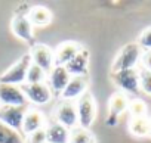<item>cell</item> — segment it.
<instances>
[{
  "label": "cell",
  "mask_w": 151,
  "mask_h": 143,
  "mask_svg": "<svg viewBox=\"0 0 151 143\" xmlns=\"http://www.w3.org/2000/svg\"><path fill=\"white\" fill-rule=\"evenodd\" d=\"M141 62H142V68H144V69L151 71V50H145V52L142 53Z\"/></svg>",
  "instance_id": "4316f807"
},
{
  "label": "cell",
  "mask_w": 151,
  "mask_h": 143,
  "mask_svg": "<svg viewBox=\"0 0 151 143\" xmlns=\"http://www.w3.org/2000/svg\"><path fill=\"white\" fill-rule=\"evenodd\" d=\"M127 111H129V114H130V118H142V117H147V105H145V102L141 100V99H133V100H130Z\"/></svg>",
  "instance_id": "603a6c76"
},
{
  "label": "cell",
  "mask_w": 151,
  "mask_h": 143,
  "mask_svg": "<svg viewBox=\"0 0 151 143\" xmlns=\"http://www.w3.org/2000/svg\"><path fill=\"white\" fill-rule=\"evenodd\" d=\"M24 143H47L46 142V128L37 130V131L25 136Z\"/></svg>",
  "instance_id": "484cf974"
},
{
  "label": "cell",
  "mask_w": 151,
  "mask_h": 143,
  "mask_svg": "<svg viewBox=\"0 0 151 143\" xmlns=\"http://www.w3.org/2000/svg\"><path fill=\"white\" fill-rule=\"evenodd\" d=\"M46 71H43L40 66L31 63L30 68H28V73H27V78H25V83L28 84H39V83H45L46 80Z\"/></svg>",
  "instance_id": "7402d4cb"
},
{
  "label": "cell",
  "mask_w": 151,
  "mask_h": 143,
  "mask_svg": "<svg viewBox=\"0 0 151 143\" xmlns=\"http://www.w3.org/2000/svg\"><path fill=\"white\" fill-rule=\"evenodd\" d=\"M148 136L151 137V118H150V133H148Z\"/></svg>",
  "instance_id": "83f0119b"
},
{
  "label": "cell",
  "mask_w": 151,
  "mask_h": 143,
  "mask_svg": "<svg viewBox=\"0 0 151 143\" xmlns=\"http://www.w3.org/2000/svg\"><path fill=\"white\" fill-rule=\"evenodd\" d=\"M47 74H49V77H47V80H49L47 86L50 87L52 93H55V95L59 96L62 93V90L65 89V86L68 84L71 75L68 74V71L65 69V66H56V65L49 71Z\"/></svg>",
  "instance_id": "2e32d148"
},
{
  "label": "cell",
  "mask_w": 151,
  "mask_h": 143,
  "mask_svg": "<svg viewBox=\"0 0 151 143\" xmlns=\"http://www.w3.org/2000/svg\"><path fill=\"white\" fill-rule=\"evenodd\" d=\"M82 50V46L76 41H64L53 50V62L56 66H65L76 55Z\"/></svg>",
  "instance_id": "9a60e30c"
},
{
  "label": "cell",
  "mask_w": 151,
  "mask_h": 143,
  "mask_svg": "<svg viewBox=\"0 0 151 143\" xmlns=\"http://www.w3.org/2000/svg\"><path fill=\"white\" fill-rule=\"evenodd\" d=\"M142 49L138 43H127L124 44L116 55L113 65H111V73L117 71H124V69H132L136 68L138 62H141L142 58Z\"/></svg>",
  "instance_id": "7a4b0ae2"
},
{
  "label": "cell",
  "mask_w": 151,
  "mask_h": 143,
  "mask_svg": "<svg viewBox=\"0 0 151 143\" xmlns=\"http://www.w3.org/2000/svg\"><path fill=\"white\" fill-rule=\"evenodd\" d=\"M25 137L21 131H17L0 122V143H24Z\"/></svg>",
  "instance_id": "ffe728a7"
},
{
  "label": "cell",
  "mask_w": 151,
  "mask_h": 143,
  "mask_svg": "<svg viewBox=\"0 0 151 143\" xmlns=\"http://www.w3.org/2000/svg\"><path fill=\"white\" fill-rule=\"evenodd\" d=\"M89 59H91L89 50L82 47V50L65 65V69L68 71V74L71 77H88V73H89Z\"/></svg>",
  "instance_id": "7c38bea8"
},
{
  "label": "cell",
  "mask_w": 151,
  "mask_h": 143,
  "mask_svg": "<svg viewBox=\"0 0 151 143\" xmlns=\"http://www.w3.org/2000/svg\"><path fill=\"white\" fill-rule=\"evenodd\" d=\"M129 103H130V100H129V96L126 93H123L120 90L113 93L110 100H108V114L105 118V124L108 127H116L120 115L124 111H127Z\"/></svg>",
  "instance_id": "8992f818"
},
{
  "label": "cell",
  "mask_w": 151,
  "mask_h": 143,
  "mask_svg": "<svg viewBox=\"0 0 151 143\" xmlns=\"http://www.w3.org/2000/svg\"><path fill=\"white\" fill-rule=\"evenodd\" d=\"M91 143H96V142H95V140H93V142H91Z\"/></svg>",
  "instance_id": "f1b7e54d"
},
{
  "label": "cell",
  "mask_w": 151,
  "mask_h": 143,
  "mask_svg": "<svg viewBox=\"0 0 151 143\" xmlns=\"http://www.w3.org/2000/svg\"><path fill=\"white\" fill-rule=\"evenodd\" d=\"M46 142L47 143H70V130L55 121L49 127H46Z\"/></svg>",
  "instance_id": "ac0fdd59"
},
{
  "label": "cell",
  "mask_w": 151,
  "mask_h": 143,
  "mask_svg": "<svg viewBox=\"0 0 151 143\" xmlns=\"http://www.w3.org/2000/svg\"><path fill=\"white\" fill-rule=\"evenodd\" d=\"M129 131L136 137H145L150 133V118H130L129 121Z\"/></svg>",
  "instance_id": "d6986e66"
},
{
  "label": "cell",
  "mask_w": 151,
  "mask_h": 143,
  "mask_svg": "<svg viewBox=\"0 0 151 143\" xmlns=\"http://www.w3.org/2000/svg\"><path fill=\"white\" fill-rule=\"evenodd\" d=\"M25 111H27L25 106L0 105V122L14 128V130H17V131H21Z\"/></svg>",
  "instance_id": "30bf717a"
},
{
  "label": "cell",
  "mask_w": 151,
  "mask_h": 143,
  "mask_svg": "<svg viewBox=\"0 0 151 143\" xmlns=\"http://www.w3.org/2000/svg\"><path fill=\"white\" fill-rule=\"evenodd\" d=\"M28 9H30L28 5H21L15 11L14 18L11 21V31L14 33V36L17 38L33 46V44H36V37H34V27L27 16Z\"/></svg>",
  "instance_id": "6da1fadb"
},
{
  "label": "cell",
  "mask_w": 151,
  "mask_h": 143,
  "mask_svg": "<svg viewBox=\"0 0 151 143\" xmlns=\"http://www.w3.org/2000/svg\"><path fill=\"white\" fill-rule=\"evenodd\" d=\"M55 120L56 122L62 124L68 130L79 125V115L76 102L71 100H61L55 108Z\"/></svg>",
  "instance_id": "52a82bcc"
},
{
  "label": "cell",
  "mask_w": 151,
  "mask_h": 143,
  "mask_svg": "<svg viewBox=\"0 0 151 143\" xmlns=\"http://www.w3.org/2000/svg\"><path fill=\"white\" fill-rule=\"evenodd\" d=\"M136 43L141 46L142 50H151V27H147L145 30H142Z\"/></svg>",
  "instance_id": "d4e9b609"
},
{
  "label": "cell",
  "mask_w": 151,
  "mask_h": 143,
  "mask_svg": "<svg viewBox=\"0 0 151 143\" xmlns=\"http://www.w3.org/2000/svg\"><path fill=\"white\" fill-rule=\"evenodd\" d=\"M77 106V115H79V125L83 128L91 130L92 124L96 120V102L93 95L88 90L83 96H80L76 102Z\"/></svg>",
  "instance_id": "5b68a950"
},
{
  "label": "cell",
  "mask_w": 151,
  "mask_h": 143,
  "mask_svg": "<svg viewBox=\"0 0 151 143\" xmlns=\"http://www.w3.org/2000/svg\"><path fill=\"white\" fill-rule=\"evenodd\" d=\"M93 140H95V137H93L92 131L88 128L77 125L70 130V143H91Z\"/></svg>",
  "instance_id": "44dd1931"
},
{
  "label": "cell",
  "mask_w": 151,
  "mask_h": 143,
  "mask_svg": "<svg viewBox=\"0 0 151 143\" xmlns=\"http://www.w3.org/2000/svg\"><path fill=\"white\" fill-rule=\"evenodd\" d=\"M88 92V77H71L59 97L62 100H77Z\"/></svg>",
  "instance_id": "5bb4252c"
},
{
  "label": "cell",
  "mask_w": 151,
  "mask_h": 143,
  "mask_svg": "<svg viewBox=\"0 0 151 143\" xmlns=\"http://www.w3.org/2000/svg\"><path fill=\"white\" fill-rule=\"evenodd\" d=\"M139 86L144 93L151 95V71H147L144 68L139 69Z\"/></svg>",
  "instance_id": "cb8c5ba5"
},
{
  "label": "cell",
  "mask_w": 151,
  "mask_h": 143,
  "mask_svg": "<svg viewBox=\"0 0 151 143\" xmlns=\"http://www.w3.org/2000/svg\"><path fill=\"white\" fill-rule=\"evenodd\" d=\"M27 16H28L30 22L33 24V27H46L53 19V15H52L50 9L43 6V5L30 6V9L27 12Z\"/></svg>",
  "instance_id": "e0dca14e"
},
{
  "label": "cell",
  "mask_w": 151,
  "mask_h": 143,
  "mask_svg": "<svg viewBox=\"0 0 151 143\" xmlns=\"http://www.w3.org/2000/svg\"><path fill=\"white\" fill-rule=\"evenodd\" d=\"M31 56L30 53L22 55L15 63H12L5 73L0 75V83L5 84H14V86H22L27 78L28 68L31 65Z\"/></svg>",
  "instance_id": "3957f363"
},
{
  "label": "cell",
  "mask_w": 151,
  "mask_h": 143,
  "mask_svg": "<svg viewBox=\"0 0 151 143\" xmlns=\"http://www.w3.org/2000/svg\"><path fill=\"white\" fill-rule=\"evenodd\" d=\"M27 99L19 86L0 83V105L9 106H25Z\"/></svg>",
  "instance_id": "8fae6325"
},
{
  "label": "cell",
  "mask_w": 151,
  "mask_h": 143,
  "mask_svg": "<svg viewBox=\"0 0 151 143\" xmlns=\"http://www.w3.org/2000/svg\"><path fill=\"white\" fill-rule=\"evenodd\" d=\"M30 56L31 62L37 66H40L43 71L49 73V71L55 66L53 62V50L43 43H36L30 47Z\"/></svg>",
  "instance_id": "9c48e42d"
},
{
  "label": "cell",
  "mask_w": 151,
  "mask_h": 143,
  "mask_svg": "<svg viewBox=\"0 0 151 143\" xmlns=\"http://www.w3.org/2000/svg\"><path fill=\"white\" fill-rule=\"evenodd\" d=\"M25 99L30 100L34 105H46L50 102L52 99V90L47 86V83H39V84H28L24 83L22 86H19Z\"/></svg>",
  "instance_id": "ba28073f"
},
{
  "label": "cell",
  "mask_w": 151,
  "mask_h": 143,
  "mask_svg": "<svg viewBox=\"0 0 151 143\" xmlns=\"http://www.w3.org/2000/svg\"><path fill=\"white\" fill-rule=\"evenodd\" d=\"M42 128H46V117L45 114L40 111V109H27L25 111V115H24V120H22V128H21V133L28 136L37 130H42Z\"/></svg>",
  "instance_id": "4fadbf2b"
},
{
  "label": "cell",
  "mask_w": 151,
  "mask_h": 143,
  "mask_svg": "<svg viewBox=\"0 0 151 143\" xmlns=\"http://www.w3.org/2000/svg\"><path fill=\"white\" fill-rule=\"evenodd\" d=\"M111 80L120 89V92H123L126 95H138L141 92L139 69H136V68L111 73Z\"/></svg>",
  "instance_id": "277c9868"
}]
</instances>
